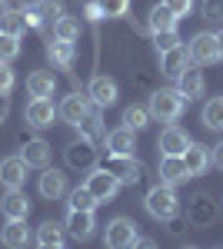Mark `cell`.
I'll return each mask as SVG.
<instances>
[{"mask_svg":"<svg viewBox=\"0 0 223 249\" xmlns=\"http://www.w3.org/2000/svg\"><path fill=\"white\" fill-rule=\"evenodd\" d=\"M103 166H107V170L120 179V186H137V183L143 179V163H140V160H133V156H117V153H110Z\"/></svg>","mask_w":223,"mask_h":249,"instance_id":"8992f818","label":"cell"},{"mask_svg":"<svg viewBox=\"0 0 223 249\" xmlns=\"http://www.w3.org/2000/svg\"><path fill=\"white\" fill-rule=\"evenodd\" d=\"M97 3H100L103 17H127V10H130V0H97Z\"/></svg>","mask_w":223,"mask_h":249,"instance_id":"8d00e7d4","label":"cell"},{"mask_svg":"<svg viewBox=\"0 0 223 249\" xmlns=\"http://www.w3.org/2000/svg\"><path fill=\"white\" fill-rule=\"evenodd\" d=\"M186 179H193L190 170H186L183 156H163L160 160V183H170V186H180Z\"/></svg>","mask_w":223,"mask_h":249,"instance_id":"d6986e66","label":"cell"},{"mask_svg":"<svg viewBox=\"0 0 223 249\" xmlns=\"http://www.w3.org/2000/svg\"><path fill=\"white\" fill-rule=\"evenodd\" d=\"M77 130H80V136H87V140H93V143L107 140V126H103V116H100V107H97V110H90V113L83 116V120L77 123Z\"/></svg>","mask_w":223,"mask_h":249,"instance_id":"d4e9b609","label":"cell"},{"mask_svg":"<svg viewBox=\"0 0 223 249\" xmlns=\"http://www.w3.org/2000/svg\"><path fill=\"white\" fill-rule=\"evenodd\" d=\"M203 17L206 20H223V0H203Z\"/></svg>","mask_w":223,"mask_h":249,"instance_id":"ab89813d","label":"cell"},{"mask_svg":"<svg viewBox=\"0 0 223 249\" xmlns=\"http://www.w3.org/2000/svg\"><path fill=\"white\" fill-rule=\"evenodd\" d=\"M183 163H186V170H190V176H203L213 166V150L203 146V143H190L183 150Z\"/></svg>","mask_w":223,"mask_h":249,"instance_id":"e0dca14e","label":"cell"},{"mask_svg":"<svg viewBox=\"0 0 223 249\" xmlns=\"http://www.w3.org/2000/svg\"><path fill=\"white\" fill-rule=\"evenodd\" d=\"M213 166H217V170H223V143H217V146H213Z\"/></svg>","mask_w":223,"mask_h":249,"instance_id":"7bdbcfd3","label":"cell"},{"mask_svg":"<svg viewBox=\"0 0 223 249\" xmlns=\"http://www.w3.org/2000/svg\"><path fill=\"white\" fill-rule=\"evenodd\" d=\"M54 87H57V80L50 70H34L27 77V93L30 96H54Z\"/></svg>","mask_w":223,"mask_h":249,"instance_id":"484cf974","label":"cell"},{"mask_svg":"<svg viewBox=\"0 0 223 249\" xmlns=\"http://www.w3.org/2000/svg\"><path fill=\"white\" fill-rule=\"evenodd\" d=\"M20 156H23V163L27 166H50V143L47 140H27V146L20 150Z\"/></svg>","mask_w":223,"mask_h":249,"instance_id":"603a6c76","label":"cell"},{"mask_svg":"<svg viewBox=\"0 0 223 249\" xmlns=\"http://www.w3.org/2000/svg\"><path fill=\"white\" fill-rule=\"evenodd\" d=\"M54 37H63V40H77L80 37V23H77L74 17H57L54 20Z\"/></svg>","mask_w":223,"mask_h":249,"instance_id":"1f68e13d","label":"cell"},{"mask_svg":"<svg viewBox=\"0 0 223 249\" xmlns=\"http://www.w3.org/2000/svg\"><path fill=\"white\" fill-rule=\"evenodd\" d=\"M163 3H167L177 17H190V10L197 7V0H163Z\"/></svg>","mask_w":223,"mask_h":249,"instance_id":"f35d334b","label":"cell"},{"mask_svg":"<svg viewBox=\"0 0 223 249\" xmlns=\"http://www.w3.org/2000/svg\"><path fill=\"white\" fill-rule=\"evenodd\" d=\"M213 216H217V206L210 203V196H206V193H197V196H193V203L186 206V219H190V226L206 230V226L213 223Z\"/></svg>","mask_w":223,"mask_h":249,"instance_id":"4fadbf2b","label":"cell"},{"mask_svg":"<svg viewBox=\"0 0 223 249\" xmlns=\"http://www.w3.org/2000/svg\"><path fill=\"white\" fill-rule=\"evenodd\" d=\"M37 246H43V249L63 246V223H57V219L40 223V230H37Z\"/></svg>","mask_w":223,"mask_h":249,"instance_id":"83f0119b","label":"cell"},{"mask_svg":"<svg viewBox=\"0 0 223 249\" xmlns=\"http://www.w3.org/2000/svg\"><path fill=\"white\" fill-rule=\"evenodd\" d=\"M90 110H93V107H90V96L70 93V96H63V103L57 107V116H60V120H67L70 126H77V123L90 113Z\"/></svg>","mask_w":223,"mask_h":249,"instance_id":"9a60e30c","label":"cell"},{"mask_svg":"<svg viewBox=\"0 0 223 249\" xmlns=\"http://www.w3.org/2000/svg\"><path fill=\"white\" fill-rule=\"evenodd\" d=\"M27 163H23V156H10V160H0V183L7 186V190H20L23 183H27Z\"/></svg>","mask_w":223,"mask_h":249,"instance_id":"2e32d148","label":"cell"},{"mask_svg":"<svg viewBox=\"0 0 223 249\" xmlns=\"http://www.w3.org/2000/svg\"><path fill=\"white\" fill-rule=\"evenodd\" d=\"M23 20H27V27H43V17H40L37 10H34V3H30V7H27V10H23Z\"/></svg>","mask_w":223,"mask_h":249,"instance_id":"b9f144b4","label":"cell"},{"mask_svg":"<svg viewBox=\"0 0 223 249\" xmlns=\"http://www.w3.org/2000/svg\"><path fill=\"white\" fill-rule=\"evenodd\" d=\"M147 123H150L147 107H137V103H133V107L123 110V126H130V130H143Z\"/></svg>","mask_w":223,"mask_h":249,"instance_id":"4dcf8cb0","label":"cell"},{"mask_svg":"<svg viewBox=\"0 0 223 249\" xmlns=\"http://www.w3.org/2000/svg\"><path fill=\"white\" fill-rule=\"evenodd\" d=\"M107 153H117V156H133L137 150V130L130 126H117L113 133H107Z\"/></svg>","mask_w":223,"mask_h":249,"instance_id":"ac0fdd59","label":"cell"},{"mask_svg":"<svg viewBox=\"0 0 223 249\" xmlns=\"http://www.w3.org/2000/svg\"><path fill=\"white\" fill-rule=\"evenodd\" d=\"M0 213H3L7 219H27V216H30V199L20 190H7V196L0 199Z\"/></svg>","mask_w":223,"mask_h":249,"instance_id":"44dd1931","label":"cell"},{"mask_svg":"<svg viewBox=\"0 0 223 249\" xmlns=\"http://www.w3.org/2000/svg\"><path fill=\"white\" fill-rule=\"evenodd\" d=\"M47 57L54 60L57 67H63V70H70V67H74V40L54 37L50 43H47Z\"/></svg>","mask_w":223,"mask_h":249,"instance_id":"cb8c5ba5","label":"cell"},{"mask_svg":"<svg viewBox=\"0 0 223 249\" xmlns=\"http://www.w3.org/2000/svg\"><path fill=\"white\" fill-rule=\"evenodd\" d=\"M67 196H70V210H97V206H100L87 186H77V190L67 193Z\"/></svg>","mask_w":223,"mask_h":249,"instance_id":"d6a6232c","label":"cell"},{"mask_svg":"<svg viewBox=\"0 0 223 249\" xmlns=\"http://www.w3.org/2000/svg\"><path fill=\"white\" fill-rule=\"evenodd\" d=\"M97 143L93 140H87V136H80V140H74L67 150H63V156H67V166L77 173H90L93 166H97Z\"/></svg>","mask_w":223,"mask_h":249,"instance_id":"277c9868","label":"cell"},{"mask_svg":"<svg viewBox=\"0 0 223 249\" xmlns=\"http://www.w3.org/2000/svg\"><path fill=\"white\" fill-rule=\"evenodd\" d=\"M23 116H27V123H30L34 130H47V126H54L57 107H54V100H50V96H34V100L27 103Z\"/></svg>","mask_w":223,"mask_h":249,"instance_id":"ba28073f","label":"cell"},{"mask_svg":"<svg viewBox=\"0 0 223 249\" xmlns=\"http://www.w3.org/2000/svg\"><path fill=\"white\" fill-rule=\"evenodd\" d=\"M14 90V70H10V63H0V96H7Z\"/></svg>","mask_w":223,"mask_h":249,"instance_id":"74e56055","label":"cell"},{"mask_svg":"<svg viewBox=\"0 0 223 249\" xmlns=\"http://www.w3.org/2000/svg\"><path fill=\"white\" fill-rule=\"evenodd\" d=\"M27 30V20H23V10H0V34H10V37H20Z\"/></svg>","mask_w":223,"mask_h":249,"instance_id":"f546056e","label":"cell"},{"mask_svg":"<svg viewBox=\"0 0 223 249\" xmlns=\"http://www.w3.org/2000/svg\"><path fill=\"white\" fill-rule=\"evenodd\" d=\"M0 243L10 249H20L30 243V230H27V219H7V226L0 230Z\"/></svg>","mask_w":223,"mask_h":249,"instance_id":"7402d4cb","label":"cell"},{"mask_svg":"<svg viewBox=\"0 0 223 249\" xmlns=\"http://www.w3.org/2000/svg\"><path fill=\"white\" fill-rule=\"evenodd\" d=\"M3 3H7V0H0V10H3Z\"/></svg>","mask_w":223,"mask_h":249,"instance_id":"bcb514c9","label":"cell"},{"mask_svg":"<svg viewBox=\"0 0 223 249\" xmlns=\"http://www.w3.org/2000/svg\"><path fill=\"white\" fill-rule=\"evenodd\" d=\"M177 14L170 10L167 3H157V7H150V17H147V23H150V34H157V30H173L177 27Z\"/></svg>","mask_w":223,"mask_h":249,"instance_id":"4316f807","label":"cell"},{"mask_svg":"<svg viewBox=\"0 0 223 249\" xmlns=\"http://www.w3.org/2000/svg\"><path fill=\"white\" fill-rule=\"evenodd\" d=\"M63 230L70 232L77 243H87V239H93V230H97V223H93V210H70V213H67Z\"/></svg>","mask_w":223,"mask_h":249,"instance_id":"30bf717a","label":"cell"},{"mask_svg":"<svg viewBox=\"0 0 223 249\" xmlns=\"http://www.w3.org/2000/svg\"><path fill=\"white\" fill-rule=\"evenodd\" d=\"M183 107H186V100L180 96V90H157L147 103V113H150V120L173 123V120H180Z\"/></svg>","mask_w":223,"mask_h":249,"instance_id":"7a4b0ae2","label":"cell"},{"mask_svg":"<svg viewBox=\"0 0 223 249\" xmlns=\"http://www.w3.org/2000/svg\"><path fill=\"white\" fill-rule=\"evenodd\" d=\"M83 17L90 20V23L103 20V10H100V3H97V0H83Z\"/></svg>","mask_w":223,"mask_h":249,"instance_id":"60d3db41","label":"cell"},{"mask_svg":"<svg viewBox=\"0 0 223 249\" xmlns=\"http://www.w3.org/2000/svg\"><path fill=\"white\" fill-rule=\"evenodd\" d=\"M186 63H190V53H186V43H177L173 50H167V53H160V73L170 80H177V73L183 70Z\"/></svg>","mask_w":223,"mask_h":249,"instance_id":"ffe728a7","label":"cell"},{"mask_svg":"<svg viewBox=\"0 0 223 249\" xmlns=\"http://www.w3.org/2000/svg\"><path fill=\"white\" fill-rule=\"evenodd\" d=\"M177 90H180V96H183V100L203 96L206 80H203V70H200V63H186L183 70L177 73Z\"/></svg>","mask_w":223,"mask_h":249,"instance_id":"9c48e42d","label":"cell"},{"mask_svg":"<svg viewBox=\"0 0 223 249\" xmlns=\"http://www.w3.org/2000/svg\"><path fill=\"white\" fill-rule=\"evenodd\" d=\"M20 57V37L0 34V63H14Z\"/></svg>","mask_w":223,"mask_h":249,"instance_id":"836d02e7","label":"cell"},{"mask_svg":"<svg viewBox=\"0 0 223 249\" xmlns=\"http://www.w3.org/2000/svg\"><path fill=\"white\" fill-rule=\"evenodd\" d=\"M137 236H140V226L127 219V216H117L107 223V232H103V243L110 249H127V246H137Z\"/></svg>","mask_w":223,"mask_h":249,"instance_id":"3957f363","label":"cell"},{"mask_svg":"<svg viewBox=\"0 0 223 249\" xmlns=\"http://www.w3.org/2000/svg\"><path fill=\"white\" fill-rule=\"evenodd\" d=\"M37 186H40V196H43V199H63V196L70 193V186H67V173L63 170H50V166H43Z\"/></svg>","mask_w":223,"mask_h":249,"instance_id":"7c38bea8","label":"cell"},{"mask_svg":"<svg viewBox=\"0 0 223 249\" xmlns=\"http://www.w3.org/2000/svg\"><path fill=\"white\" fill-rule=\"evenodd\" d=\"M143 206H147V213L153 216V219L170 223V219H177V213H180V199H177V193H173L170 183H157V186L147 193Z\"/></svg>","mask_w":223,"mask_h":249,"instance_id":"6da1fadb","label":"cell"},{"mask_svg":"<svg viewBox=\"0 0 223 249\" xmlns=\"http://www.w3.org/2000/svg\"><path fill=\"white\" fill-rule=\"evenodd\" d=\"M83 186L93 193L97 203H110L113 196H117V190H120V179H117L107 166H93V170L87 173V183H83Z\"/></svg>","mask_w":223,"mask_h":249,"instance_id":"5b68a950","label":"cell"},{"mask_svg":"<svg viewBox=\"0 0 223 249\" xmlns=\"http://www.w3.org/2000/svg\"><path fill=\"white\" fill-rule=\"evenodd\" d=\"M200 120H203L206 130H223V96H210L200 110Z\"/></svg>","mask_w":223,"mask_h":249,"instance_id":"f1b7e54d","label":"cell"},{"mask_svg":"<svg viewBox=\"0 0 223 249\" xmlns=\"http://www.w3.org/2000/svg\"><path fill=\"white\" fill-rule=\"evenodd\" d=\"M87 96H90L93 107H113L117 103V83H113L110 77H103V73H97V77L90 80V87H87Z\"/></svg>","mask_w":223,"mask_h":249,"instance_id":"5bb4252c","label":"cell"},{"mask_svg":"<svg viewBox=\"0 0 223 249\" xmlns=\"http://www.w3.org/2000/svg\"><path fill=\"white\" fill-rule=\"evenodd\" d=\"M186 53H190V63H217L220 60V50H217V34H210V30H200V34H193V40L186 43Z\"/></svg>","mask_w":223,"mask_h":249,"instance_id":"52a82bcc","label":"cell"},{"mask_svg":"<svg viewBox=\"0 0 223 249\" xmlns=\"http://www.w3.org/2000/svg\"><path fill=\"white\" fill-rule=\"evenodd\" d=\"M177 43H183L180 34H177V27H173V30H157V34H153V47H157V53H167V50L177 47Z\"/></svg>","mask_w":223,"mask_h":249,"instance_id":"e575fe53","label":"cell"},{"mask_svg":"<svg viewBox=\"0 0 223 249\" xmlns=\"http://www.w3.org/2000/svg\"><path fill=\"white\" fill-rule=\"evenodd\" d=\"M217 50H220V60H223V30H217Z\"/></svg>","mask_w":223,"mask_h":249,"instance_id":"ee69618b","label":"cell"},{"mask_svg":"<svg viewBox=\"0 0 223 249\" xmlns=\"http://www.w3.org/2000/svg\"><path fill=\"white\" fill-rule=\"evenodd\" d=\"M34 10L43 17V23H47V20L54 23L57 17H63V0H37V3H34Z\"/></svg>","mask_w":223,"mask_h":249,"instance_id":"d590c367","label":"cell"},{"mask_svg":"<svg viewBox=\"0 0 223 249\" xmlns=\"http://www.w3.org/2000/svg\"><path fill=\"white\" fill-rule=\"evenodd\" d=\"M3 116H7V100L0 96V120H3Z\"/></svg>","mask_w":223,"mask_h":249,"instance_id":"f6af8a7d","label":"cell"},{"mask_svg":"<svg viewBox=\"0 0 223 249\" xmlns=\"http://www.w3.org/2000/svg\"><path fill=\"white\" fill-rule=\"evenodd\" d=\"M190 143H193L190 133L180 130L177 123H167V130H163L160 140H157V146H160V153H163V156H183V150L190 146Z\"/></svg>","mask_w":223,"mask_h":249,"instance_id":"8fae6325","label":"cell"}]
</instances>
